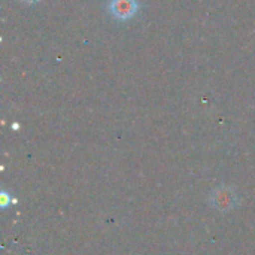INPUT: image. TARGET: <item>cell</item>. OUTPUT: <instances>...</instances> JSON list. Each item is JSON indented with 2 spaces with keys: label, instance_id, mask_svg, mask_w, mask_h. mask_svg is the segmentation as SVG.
Here are the masks:
<instances>
[{
  "label": "cell",
  "instance_id": "cell-1",
  "mask_svg": "<svg viewBox=\"0 0 255 255\" xmlns=\"http://www.w3.org/2000/svg\"><path fill=\"white\" fill-rule=\"evenodd\" d=\"M111 12L120 18V19H127L133 16L137 10V1L136 0H112L109 6Z\"/></svg>",
  "mask_w": 255,
  "mask_h": 255
},
{
  "label": "cell",
  "instance_id": "cell-2",
  "mask_svg": "<svg viewBox=\"0 0 255 255\" xmlns=\"http://www.w3.org/2000/svg\"><path fill=\"white\" fill-rule=\"evenodd\" d=\"M235 194L232 190L229 188H220L215 191L214 197H212V202H214V206H217L220 211H230L235 205Z\"/></svg>",
  "mask_w": 255,
  "mask_h": 255
},
{
  "label": "cell",
  "instance_id": "cell-3",
  "mask_svg": "<svg viewBox=\"0 0 255 255\" xmlns=\"http://www.w3.org/2000/svg\"><path fill=\"white\" fill-rule=\"evenodd\" d=\"M1 205H3V206H6V205H7V196H6L4 193L1 194Z\"/></svg>",
  "mask_w": 255,
  "mask_h": 255
},
{
  "label": "cell",
  "instance_id": "cell-4",
  "mask_svg": "<svg viewBox=\"0 0 255 255\" xmlns=\"http://www.w3.org/2000/svg\"><path fill=\"white\" fill-rule=\"evenodd\" d=\"M25 1H37V0H25Z\"/></svg>",
  "mask_w": 255,
  "mask_h": 255
}]
</instances>
